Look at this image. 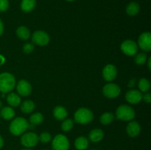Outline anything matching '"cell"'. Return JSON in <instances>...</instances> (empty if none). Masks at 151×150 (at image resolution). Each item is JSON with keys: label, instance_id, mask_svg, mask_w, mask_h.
<instances>
[{"label": "cell", "instance_id": "1", "mask_svg": "<svg viewBox=\"0 0 151 150\" xmlns=\"http://www.w3.org/2000/svg\"><path fill=\"white\" fill-rule=\"evenodd\" d=\"M29 123L27 121L22 117H17L12 121L9 126L10 133L15 136H19L26 132L28 129Z\"/></svg>", "mask_w": 151, "mask_h": 150}, {"label": "cell", "instance_id": "2", "mask_svg": "<svg viewBox=\"0 0 151 150\" xmlns=\"http://www.w3.org/2000/svg\"><path fill=\"white\" fill-rule=\"evenodd\" d=\"M16 86V79L14 76L8 72L0 74V92L9 93L13 91Z\"/></svg>", "mask_w": 151, "mask_h": 150}, {"label": "cell", "instance_id": "3", "mask_svg": "<svg viewBox=\"0 0 151 150\" xmlns=\"http://www.w3.org/2000/svg\"><path fill=\"white\" fill-rule=\"evenodd\" d=\"M74 118L76 123L86 124L90 123L94 119V113L90 109L86 107H81L75 112Z\"/></svg>", "mask_w": 151, "mask_h": 150}, {"label": "cell", "instance_id": "4", "mask_svg": "<svg viewBox=\"0 0 151 150\" xmlns=\"http://www.w3.org/2000/svg\"><path fill=\"white\" fill-rule=\"evenodd\" d=\"M136 113L134 108L127 104L119 106L116 110V117L119 120L128 121L135 118Z\"/></svg>", "mask_w": 151, "mask_h": 150}, {"label": "cell", "instance_id": "5", "mask_svg": "<svg viewBox=\"0 0 151 150\" xmlns=\"http://www.w3.org/2000/svg\"><path fill=\"white\" fill-rule=\"evenodd\" d=\"M70 144L66 135L58 134L55 135L52 141V150H69Z\"/></svg>", "mask_w": 151, "mask_h": 150}, {"label": "cell", "instance_id": "6", "mask_svg": "<svg viewBox=\"0 0 151 150\" xmlns=\"http://www.w3.org/2000/svg\"><path fill=\"white\" fill-rule=\"evenodd\" d=\"M21 144L25 148H32L35 146L39 142V137L36 133L32 132H24L21 137Z\"/></svg>", "mask_w": 151, "mask_h": 150}, {"label": "cell", "instance_id": "7", "mask_svg": "<svg viewBox=\"0 0 151 150\" xmlns=\"http://www.w3.org/2000/svg\"><path fill=\"white\" fill-rule=\"evenodd\" d=\"M31 39H32L33 44L38 46H44L50 42V36H49L48 33L41 30L34 32L31 37Z\"/></svg>", "mask_w": 151, "mask_h": 150}, {"label": "cell", "instance_id": "8", "mask_svg": "<svg viewBox=\"0 0 151 150\" xmlns=\"http://www.w3.org/2000/svg\"><path fill=\"white\" fill-rule=\"evenodd\" d=\"M120 49L122 52L128 56H134L138 51L139 46L137 43L131 40H125L122 43Z\"/></svg>", "mask_w": 151, "mask_h": 150}, {"label": "cell", "instance_id": "9", "mask_svg": "<svg viewBox=\"0 0 151 150\" xmlns=\"http://www.w3.org/2000/svg\"><path fill=\"white\" fill-rule=\"evenodd\" d=\"M121 89L119 86L114 83L106 84L103 88V94L106 98L114 99L120 94Z\"/></svg>", "mask_w": 151, "mask_h": 150}, {"label": "cell", "instance_id": "10", "mask_svg": "<svg viewBox=\"0 0 151 150\" xmlns=\"http://www.w3.org/2000/svg\"><path fill=\"white\" fill-rule=\"evenodd\" d=\"M138 46L144 51L151 50V34L149 32H145L140 35L138 39Z\"/></svg>", "mask_w": 151, "mask_h": 150}, {"label": "cell", "instance_id": "11", "mask_svg": "<svg viewBox=\"0 0 151 150\" xmlns=\"http://www.w3.org/2000/svg\"><path fill=\"white\" fill-rule=\"evenodd\" d=\"M16 90L19 96H28L32 92V86L30 83L25 79H21L16 85Z\"/></svg>", "mask_w": 151, "mask_h": 150}, {"label": "cell", "instance_id": "12", "mask_svg": "<svg viewBox=\"0 0 151 150\" xmlns=\"http://www.w3.org/2000/svg\"><path fill=\"white\" fill-rule=\"evenodd\" d=\"M142 93L137 89H132L128 91L125 94V99L130 104H138L142 100Z\"/></svg>", "mask_w": 151, "mask_h": 150}, {"label": "cell", "instance_id": "13", "mask_svg": "<svg viewBox=\"0 0 151 150\" xmlns=\"http://www.w3.org/2000/svg\"><path fill=\"white\" fill-rule=\"evenodd\" d=\"M102 74L104 79L108 82H111L113 81L117 76V69L114 65L109 64L103 68Z\"/></svg>", "mask_w": 151, "mask_h": 150}, {"label": "cell", "instance_id": "14", "mask_svg": "<svg viewBox=\"0 0 151 150\" xmlns=\"http://www.w3.org/2000/svg\"><path fill=\"white\" fill-rule=\"evenodd\" d=\"M126 132L128 135L131 138L138 136L141 132V126L137 121H133L128 123L126 127Z\"/></svg>", "mask_w": 151, "mask_h": 150}, {"label": "cell", "instance_id": "15", "mask_svg": "<svg viewBox=\"0 0 151 150\" xmlns=\"http://www.w3.org/2000/svg\"><path fill=\"white\" fill-rule=\"evenodd\" d=\"M104 132L100 129H94L88 134V139L93 143H98L103 140Z\"/></svg>", "mask_w": 151, "mask_h": 150}, {"label": "cell", "instance_id": "16", "mask_svg": "<svg viewBox=\"0 0 151 150\" xmlns=\"http://www.w3.org/2000/svg\"><path fill=\"white\" fill-rule=\"evenodd\" d=\"M53 116L57 120H64L68 116L67 110L63 106H56L53 110Z\"/></svg>", "mask_w": 151, "mask_h": 150}, {"label": "cell", "instance_id": "17", "mask_svg": "<svg viewBox=\"0 0 151 150\" xmlns=\"http://www.w3.org/2000/svg\"><path fill=\"white\" fill-rule=\"evenodd\" d=\"M88 138L84 136H80L76 138L75 141V146L78 150H86L88 146Z\"/></svg>", "mask_w": 151, "mask_h": 150}, {"label": "cell", "instance_id": "18", "mask_svg": "<svg viewBox=\"0 0 151 150\" xmlns=\"http://www.w3.org/2000/svg\"><path fill=\"white\" fill-rule=\"evenodd\" d=\"M36 5L35 0H22L21 2V9L25 13H29L34 10Z\"/></svg>", "mask_w": 151, "mask_h": 150}, {"label": "cell", "instance_id": "19", "mask_svg": "<svg viewBox=\"0 0 151 150\" xmlns=\"http://www.w3.org/2000/svg\"><path fill=\"white\" fill-rule=\"evenodd\" d=\"M16 35L21 40L27 41L30 37V32L27 26H21L16 29Z\"/></svg>", "mask_w": 151, "mask_h": 150}, {"label": "cell", "instance_id": "20", "mask_svg": "<svg viewBox=\"0 0 151 150\" xmlns=\"http://www.w3.org/2000/svg\"><path fill=\"white\" fill-rule=\"evenodd\" d=\"M7 101L11 107H18L21 104V97L15 93H10L7 96Z\"/></svg>", "mask_w": 151, "mask_h": 150}, {"label": "cell", "instance_id": "21", "mask_svg": "<svg viewBox=\"0 0 151 150\" xmlns=\"http://www.w3.org/2000/svg\"><path fill=\"white\" fill-rule=\"evenodd\" d=\"M15 110L10 107H4L1 108L0 111V116L5 120H10L13 118H14Z\"/></svg>", "mask_w": 151, "mask_h": 150}, {"label": "cell", "instance_id": "22", "mask_svg": "<svg viewBox=\"0 0 151 150\" xmlns=\"http://www.w3.org/2000/svg\"><path fill=\"white\" fill-rule=\"evenodd\" d=\"M34 109H35V103L31 100H25L21 104V110L26 114L32 113Z\"/></svg>", "mask_w": 151, "mask_h": 150}, {"label": "cell", "instance_id": "23", "mask_svg": "<svg viewBox=\"0 0 151 150\" xmlns=\"http://www.w3.org/2000/svg\"><path fill=\"white\" fill-rule=\"evenodd\" d=\"M140 10V6L137 2H131L128 4L126 7V13L127 14L131 16H134L139 13Z\"/></svg>", "mask_w": 151, "mask_h": 150}, {"label": "cell", "instance_id": "24", "mask_svg": "<svg viewBox=\"0 0 151 150\" xmlns=\"http://www.w3.org/2000/svg\"><path fill=\"white\" fill-rule=\"evenodd\" d=\"M114 119V116L112 113H109V112H107V113H105L101 115L100 116V123L103 125H108L110 124L111 123H112V121Z\"/></svg>", "mask_w": 151, "mask_h": 150}, {"label": "cell", "instance_id": "25", "mask_svg": "<svg viewBox=\"0 0 151 150\" xmlns=\"http://www.w3.org/2000/svg\"><path fill=\"white\" fill-rule=\"evenodd\" d=\"M44 121V116L41 113H35L29 117V122L33 125H39Z\"/></svg>", "mask_w": 151, "mask_h": 150}, {"label": "cell", "instance_id": "26", "mask_svg": "<svg viewBox=\"0 0 151 150\" xmlns=\"http://www.w3.org/2000/svg\"><path fill=\"white\" fill-rule=\"evenodd\" d=\"M138 86L141 92H147L150 88V81L147 79H145V78H142L139 81Z\"/></svg>", "mask_w": 151, "mask_h": 150}, {"label": "cell", "instance_id": "27", "mask_svg": "<svg viewBox=\"0 0 151 150\" xmlns=\"http://www.w3.org/2000/svg\"><path fill=\"white\" fill-rule=\"evenodd\" d=\"M147 54L145 52H140L137 54L134 57V61L139 66H142L147 61Z\"/></svg>", "mask_w": 151, "mask_h": 150}, {"label": "cell", "instance_id": "28", "mask_svg": "<svg viewBox=\"0 0 151 150\" xmlns=\"http://www.w3.org/2000/svg\"><path fill=\"white\" fill-rule=\"evenodd\" d=\"M74 126V121L72 119H69L65 120L64 121H63L61 124V129L62 130L64 131V132H69L71 129L73 128Z\"/></svg>", "mask_w": 151, "mask_h": 150}, {"label": "cell", "instance_id": "29", "mask_svg": "<svg viewBox=\"0 0 151 150\" xmlns=\"http://www.w3.org/2000/svg\"><path fill=\"white\" fill-rule=\"evenodd\" d=\"M38 137H39V141L43 144H47L50 142L52 140L51 134L47 132H43Z\"/></svg>", "mask_w": 151, "mask_h": 150}, {"label": "cell", "instance_id": "30", "mask_svg": "<svg viewBox=\"0 0 151 150\" xmlns=\"http://www.w3.org/2000/svg\"><path fill=\"white\" fill-rule=\"evenodd\" d=\"M34 50V45L31 43L25 44L23 46V51L25 54H30Z\"/></svg>", "mask_w": 151, "mask_h": 150}, {"label": "cell", "instance_id": "31", "mask_svg": "<svg viewBox=\"0 0 151 150\" xmlns=\"http://www.w3.org/2000/svg\"><path fill=\"white\" fill-rule=\"evenodd\" d=\"M9 7L8 0H0V12H5Z\"/></svg>", "mask_w": 151, "mask_h": 150}, {"label": "cell", "instance_id": "32", "mask_svg": "<svg viewBox=\"0 0 151 150\" xmlns=\"http://www.w3.org/2000/svg\"><path fill=\"white\" fill-rule=\"evenodd\" d=\"M142 99L144 100L145 102L150 104L151 102V94L150 93H147L145 95L142 96Z\"/></svg>", "mask_w": 151, "mask_h": 150}, {"label": "cell", "instance_id": "33", "mask_svg": "<svg viewBox=\"0 0 151 150\" xmlns=\"http://www.w3.org/2000/svg\"><path fill=\"white\" fill-rule=\"evenodd\" d=\"M136 85V79H132L131 80L129 81V83H128V87L129 88H134V86Z\"/></svg>", "mask_w": 151, "mask_h": 150}, {"label": "cell", "instance_id": "34", "mask_svg": "<svg viewBox=\"0 0 151 150\" xmlns=\"http://www.w3.org/2000/svg\"><path fill=\"white\" fill-rule=\"evenodd\" d=\"M3 32H4V24H3V22L0 19V36L2 35Z\"/></svg>", "mask_w": 151, "mask_h": 150}, {"label": "cell", "instance_id": "35", "mask_svg": "<svg viewBox=\"0 0 151 150\" xmlns=\"http://www.w3.org/2000/svg\"><path fill=\"white\" fill-rule=\"evenodd\" d=\"M4 62H5V57L1 55V54H0V66L4 64Z\"/></svg>", "mask_w": 151, "mask_h": 150}, {"label": "cell", "instance_id": "36", "mask_svg": "<svg viewBox=\"0 0 151 150\" xmlns=\"http://www.w3.org/2000/svg\"><path fill=\"white\" fill-rule=\"evenodd\" d=\"M3 146H4V140H3L2 137L0 135V149L2 148Z\"/></svg>", "mask_w": 151, "mask_h": 150}, {"label": "cell", "instance_id": "37", "mask_svg": "<svg viewBox=\"0 0 151 150\" xmlns=\"http://www.w3.org/2000/svg\"><path fill=\"white\" fill-rule=\"evenodd\" d=\"M147 66H148L149 70H151V57H149L148 61H147Z\"/></svg>", "mask_w": 151, "mask_h": 150}, {"label": "cell", "instance_id": "38", "mask_svg": "<svg viewBox=\"0 0 151 150\" xmlns=\"http://www.w3.org/2000/svg\"><path fill=\"white\" fill-rule=\"evenodd\" d=\"M21 150H33V149H31L29 148H25V149H22Z\"/></svg>", "mask_w": 151, "mask_h": 150}, {"label": "cell", "instance_id": "39", "mask_svg": "<svg viewBox=\"0 0 151 150\" xmlns=\"http://www.w3.org/2000/svg\"><path fill=\"white\" fill-rule=\"evenodd\" d=\"M4 96H5V94H4V93H2V94H1V97H2V98H4Z\"/></svg>", "mask_w": 151, "mask_h": 150}, {"label": "cell", "instance_id": "40", "mask_svg": "<svg viewBox=\"0 0 151 150\" xmlns=\"http://www.w3.org/2000/svg\"><path fill=\"white\" fill-rule=\"evenodd\" d=\"M1 106H2V102H1V101H0V108L1 107Z\"/></svg>", "mask_w": 151, "mask_h": 150}, {"label": "cell", "instance_id": "41", "mask_svg": "<svg viewBox=\"0 0 151 150\" xmlns=\"http://www.w3.org/2000/svg\"><path fill=\"white\" fill-rule=\"evenodd\" d=\"M66 1H75V0H66Z\"/></svg>", "mask_w": 151, "mask_h": 150}, {"label": "cell", "instance_id": "42", "mask_svg": "<svg viewBox=\"0 0 151 150\" xmlns=\"http://www.w3.org/2000/svg\"><path fill=\"white\" fill-rule=\"evenodd\" d=\"M43 150H49V149H43Z\"/></svg>", "mask_w": 151, "mask_h": 150}, {"label": "cell", "instance_id": "43", "mask_svg": "<svg viewBox=\"0 0 151 150\" xmlns=\"http://www.w3.org/2000/svg\"><path fill=\"white\" fill-rule=\"evenodd\" d=\"M92 150H95V149H92Z\"/></svg>", "mask_w": 151, "mask_h": 150}]
</instances>
